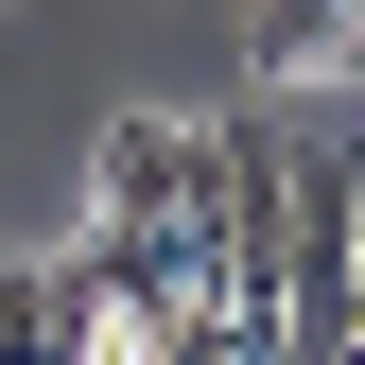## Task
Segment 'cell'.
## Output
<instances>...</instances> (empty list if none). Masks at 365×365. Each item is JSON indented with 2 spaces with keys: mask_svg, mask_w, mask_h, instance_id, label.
I'll list each match as a JSON object with an SVG mask.
<instances>
[{
  "mask_svg": "<svg viewBox=\"0 0 365 365\" xmlns=\"http://www.w3.org/2000/svg\"><path fill=\"white\" fill-rule=\"evenodd\" d=\"M192 140H209V122L122 105L105 140H87V209H105V226H192Z\"/></svg>",
  "mask_w": 365,
  "mask_h": 365,
  "instance_id": "7a4b0ae2",
  "label": "cell"
},
{
  "mask_svg": "<svg viewBox=\"0 0 365 365\" xmlns=\"http://www.w3.org/2000/svg\"><path fill=\"white\" fill-rule=\"evenodd\" d=\"M35 331H53V261H0V365H35Z\"/></svg>",
  "mask_w": 365,
  "mask_h": 365,
  "instance_id": "277c9868",
  "label": "cell"
},
{
  "mask_svg": "<svg viewBox=\"0 0 365 365\" xmlns=\"http://www.w3.org/2000/svg\"><path fill=\"white\" fill-rule=\"evenodd\" d=\"M348 35H365V0H244V70L261 87H348Z\"/></svg>",
  "mask_w": 365,
  "mask_h": 365,
  "instance_id": "3957f363",
  "label": "cell"
},
{
  "mask_svg": "<svg viewBox=\"0 0 365 365\" xmlns=\"http://www.w3.org/2000/svg\"><path fill=\"white\" fill-rule=\"evenodd\" d=\"M140 365H261V348H244V331H226V313H174V331H157Z\"/></svg>",
  "mask_w": 365,
  "mask_h": 365,
  "instance_id": "5b68a950",
  "label": "cell"
},
{
  "mask_svg": "<svg viewBox=\"0 0 365 365\" xmlns=\"http://www.w3.org/2000/svg\"><path fill=\"white\" fill-rule=\"evenodd\" d=\"M279 174H296V105H226L192 140V279L261 365H296V296H279Z\"/></svg>",
  "mask_w": 365,
  "mask_h": 365,
  "instance_id": "6da1fadb",
  "label": "cell"
},
{
  "mask_svg": "<svg viewBox=\"0 0 365 365\" xmlns=\"http://www.w3.org/2000/svg\"><path fill=\"white\" fill-rule=\"evenodd\" d=\"M348 105H365V35H348Z\"/></svg>",
  "mask_w": 365,
  "mask_h": 365,
  "instance_id": "8992f818",
  "label": "cell"
},
{
  "mask_svg": "<svg viewBox=\"0 0 365 365\" xmlns=\"http://www.w3.org/2000/svg\"><path fill=\"white\" fill-rule=\"evenodd\" d=\"M313 365H365V331H348V348H313Z\"/></svg>",
  "mask_w": 365,
  "mask_h": 365,
  "instance_id": "52a82bcc",
  "label": "cell"
}]
</instances>
